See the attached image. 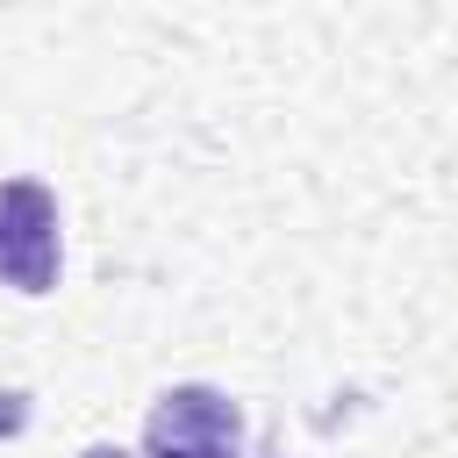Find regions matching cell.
<instances>
[{
  "label": "cell",
  "mask_w": 458,
  "mask_h": 458,
  "mask_svg": "<svg viewBox=\"0 0 458 458\" xmlns=\"http://www.w3.org/2000/svg\"><path fill=\"white\" fill-rule=\"evenodd\" d=\"M79 458H129V451H122V444H86Z\"/></svg>",
  "instance_id": "obj_3"
},
{
  "label": "cell",
  "mask_w": 458,
  "mask_h": 458,
  "mask_svg": "<svg viewBox=\"0 0 458 458\" xmlns=\"http://www.w3.org/2000/svg\"><path fill=\"white\" fill-rule=\"evenodd\" d=\"M143 458H243V408L222 386H165L143 415Z\"/></svg>",
  "instance_id": "obj_1"
},
{
  "label": "cell",
  "mask_w": 458,
  "mask_h": 458,
  "mask_svg": "<svg viewBox=\"0 0 458 458\" xmlns=\"http://www.w3.org/2000/svg\"><path fill=\"white\" fill-rule=\"evenodd\" d=\"M64 265L57 236V193L43 179H0V286L14 293H50Z\"/></svg>",
  "instance_id": "obj_2"
}]
</instances>
